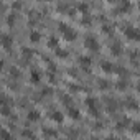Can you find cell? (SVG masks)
Masks as SVG:
<instances>
[{"label": "cell", "mask_w": 140, "mask_h": 140, "mask_svg": "<svg viewBox=\"0 0 140 140\" xmlns=\"http://www.w3.org/2000/svg\"><path fill=\"white\" fill-rule=\"evenodd\" d=\"M59 30L64 33V38H68V40H74V38H76V31L73 30V28H69L68 25H64V23L59 25Z\"/></svg>", "instance_id": "obj_1"}, {"label": "cell", "mask_w": 140, "mask_h": 140, "mask_svg": "<svg viewBox=\"0 0 140 140\" xmlns=\"http://www.w3.org/2000/svg\"><path fill=\"white\" fill-rule=\"evenodd\" d=\"M86 46L89 48V50H94V51L99 50V45H97V41H96V40H91V38H87V40H86Z\"/></svg>", "instance_id": "obj_2"}, {"label": "cell", "mask_w": 140, "mask_h": 140, "mask_svg": "<svg viewBox=\"0 0 140 140\" xmlns=\"http://www.w3.org/2000/svg\"><path fill=\"white\" fill-rule=\"evenodd\" d=\"M127 38H130V40H132V38H134V40H138V31L137 30H135V28H129V30H127Z\"/></svg>", "instance_id": "obj_3"}, {"label": "cell", "mask_w": 140, "mask_h": 140, "mask_svg": "<svg viewBox=\"0 0 140 140\" xmlns=\"http://www.w3.org/2000/svg\"><path fill=\"white\" fill-rule=\"evenodd\" d=\"M12 43H13L12 38H10L8 35H5V36H3V46H5V50H10V45Z\"/></svg>", "instance_id": "obj_4"}, {"label": "cell", "mask_w": 140, "mask_h": 140, "mask_svg": "<svg viewBox=\"0 0 140 140\" xmlns=\"http://www.w3.org/2000/svg\"><path fill=\"white\" fill-rule=\"evenodd\" d=\"M51 119H54V120H63V115H59V112H53V114H51Z\"/></svg>", "instance_id": "obj_5"}, {"label": "cell", "mask_w": 140, "mask_h": 140, "mask_svg": "<svg viewBox=\"0 0 140 140\" xmlns=\"http://www.w3.org/2000/svg\"><path fill=\"white\" fill-rule=\"evenodd\" d=\"M36 119H38V114L36 112H31L30 114V120H36Z\"/></svg>", "instance_id": "obj_6"}, {"label": "cell", "mask_w": 140, "mask_h": 140, "mask_svg": "<svg viewBox=\"0 0 140 140\" xmlns=\"http://www.w3.org/2000/svg\"><path fill=\"white\" fill-rule=\"evenodd\" d=\"M31 40H33V41H36V40H38V33H33V36H31Z\"/></svg>", "instance_id": "obj_7"}, {"label": "cell", "mask_w": 140, "mask_h": 140, "mask_svg": "<svg viewBox=\"0 0 140 140\" xmlns=\"http://www.w3.org/2000/svg\"><path fill=\"white\" fill-rule=\"evenodd\" d=\"M110 2H114V0H110Z\"/></svg>", "instance_id": "obj_8"}]
</instances>
